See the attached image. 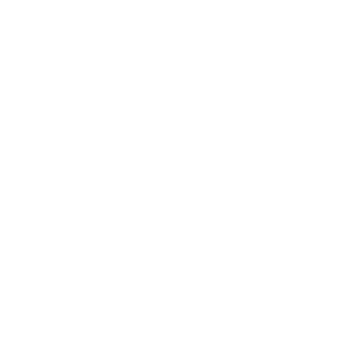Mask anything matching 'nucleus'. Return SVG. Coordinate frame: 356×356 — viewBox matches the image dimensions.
<instances>
[]
</instances>
